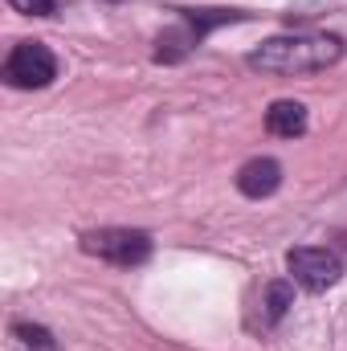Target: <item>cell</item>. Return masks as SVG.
Listing matches in <instances>:
<instances>
[{
    "label": "cell",
    "instance_id": "6",
    "mask_svg": "<svg viewBox=\"0 0 347 351\" xmlns=\"http://www.w3.org/2000/svg\"><path fill=\"white\" fill-rule=\"evenodd\" d=\"M176 12H180V21H176L172 29H164L160 41H156V62H168V66H172V62H184V58L204 41V33L184 16V8H176Z\"/></svg>",
    "mask_w": 347,
    "mask_h": 351
},
{
    "label": "cell",
    "instance_id": "7",
    "mask_svg": "<svg viewBox=\"0 0 347 351\" xmlns=\"http://www.w3.org/2000/svg\"><path fill=\"white\" fill-rule=\"evenodd\" d=\"M265 131L278 135V139H298V135L307 131V106L294 102V98L270 102V110H265Z\"/></svg>",
    "mask_w": 347,
    "mask_h": 351
},
{
    "label": "cell",
    "instance_id": "3",
    "mask_svg": "<svg viewBox=\"0 0 347 351\" xmlns=\"http://www.w3.org/2000/svg\"><path fill=\"white\" fill-rule=\"evenodd\" d=\"M58 78V58L41 45V41H21L12 45L8 62H4V82L12 90H41Z\"/></svg>",
    "mask_w": 347,
    "mask_h": 351
},
{
    "label": "cell",
    "instance_id": "9",
    "mask_svg": "<svg viewBox=\"0 0 347 351\" xmlns=\"http://www.w3.org/2000/svg\"><path fill=\"white\" fill-rule=\"evenodd\" d=\"M12 335H16L21 343H29V348H41V351L53 348V339H49V331H45V327H29V323H16V327H12Z\"/></svg>",
    "mask_w": 347,
    "mask_h": 351
},
{
    "label": "cell",
    "instance_id": "1",
    "mask_svg": "<svg viewBox=\"0 0 347 351\" xmlns=\"http://www.w3.org/2000/svg\"><path fill=\"white\" fill-rule=\"evenodd\" d=\"M344 58V41L331 33H286V37H270L246 58L250 70L261 74H319L327 66H335Z\"/></svg>",
    "mask_w": 347,
    "mask_h": 351
},
{
    "label": "cell",
    "instance_id": "8",
    "mask_svg": "<svg viewBox=\"0 0 347 351\" xmlns=\"http://www.w3.org/2000/svg\"><path fill=\"white\" fill-rule=\"evenodd\" d=\"M294 306V282H270L265 286V298H261V323L265 327H274V323H282V315Z\"/></svg>",
    "mask_w": 347,
    "mask_h": 351
},
{
    "label": "cell",
    "instance_id": "4",
    "mask_svg": "<svg viewBox=\"0 0 347 351\" xmlns=\"http://www.w3.org/2000/svg\"><path fill=\"white\" fill-rule=\"evenodd\" d=\"M286 265H290L294 286H302V290H311V294H323V290H331V286L344 278V258L331 254V250H319V245L290 250V254H286Z\"/></svg>",
    "mask_w": 347,
    "mask_h": 351
},
{
    "label": "cell",
    "instance_id": "2",
    "mask_svg": "<svg viewBox=\"0 0 347 351\" xmlns=\"http://www.w3.org/2000/svg\"><path fill=\"white\" fill-rule=\"evenodd\" d=\"M82 254L98 258V262H110V265H139V262L152 258V237L143 229L106 225V229L82 233Z\"/></svg>",
    "mask_w": 347,
    "mask_h": 351
},
{
    "label": "cell",
    "instance_id": "10",
    "mask_svg": "<svg viewBox=\"0 0 347 351\" xmlns=\"http://www.w3.org/2000/svg\"><path fill=\"white\" fill-rule=\"evenodd\" d=\"M16 12H25V16H53V0H8Z\"/></svg>",
    "mask_w": 347,
    "mask_h": 351
},
{
    "label": "cell",
    "instance_id": "5",
    "mask_svg": "<svg viewBox=\"0 0 347 351\" xmlns=\"http://www.w3.org/2000/svg\"><path fill=\"white\" fill-rule=\"evenodd\" d=\"M278 184H282V164L270 160V156H258V160L241 164V172H237V192L250 196V200H265V196H274Z\"/></svg>",
    "mask_w": 347,
    "mask_h": 351
}]
</instances>
